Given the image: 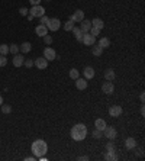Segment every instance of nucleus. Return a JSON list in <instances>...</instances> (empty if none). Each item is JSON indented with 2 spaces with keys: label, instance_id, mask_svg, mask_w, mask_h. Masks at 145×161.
Instances as JSON below:
<instances>
[{
  "label": "nucleus",
  "instance_id": "1",
  "mask_svg": "<svg viewBox=\"0 0 145 161\" xmlns=\"http://www.w3.org/2000/svg\"><path fill=\"white\" fill-rule=\"evenodd\" d=\"M31 150H32V154L36 158H41V157H44L48 152V144L44 139H35L32 142V145H31Z\"/></svg>",
  "mask_w": 145,
  "mask_h": 161
},
{
  "label": "nucleus",
  "instance_id": "10",
  "mask_svg": "<svg viewBox=\"0 0 145 161\" xmlns=\"http://www.w3.org/2000/svg\"><path fill=\"white\" fill-rule=\"evenodd\" d=\"M122 112H123L122 106H118V104H113L110 109H109V115H110L112 118H119L122 115Z\"/></svg>",
  "mask_w": 145,
  "mask_h": 161
},
{
  "label": "nucleus",
  "instance_id": "34",
  "mask_svg": "<svg viewBox=\"0 0 145 161\" xmlns=\"http://www.w3.org/2000/svg\"><path fill=\"white\" fill-rule=\"evenodd\" d=\"M89 32L92 33L93 36H97V35L100 33V29H97V28H93V26H92V28H90V31H89Z\"/></svg>",
  "mask_w": 145,
  "mask_h": 161
},
{
  "label": "nucleus",
  "instance_id": "18",
  "mask_svg": "<svg viewBox=\"0 0 145 161\" xmlns=\"http://www.w3.org/2000/svg\"><path fill=\"white\" fill-rule=\"evenodd\" d=\"M106 121L105 119H102V118H99V119H96L94 121V126H96V129H99V131H103V129L106 128Z\"/></svg>",
  "mask_w": 145,
  "mask_h": 161
},
{
  "label": "nucleus",
  "instance_id": "6",
  "mask_svg": "<svg viewBox=\"0 0 145 161\" xmlns=\"http://www.w3.org/2000/svg\"><path fill=\"white\" fill-rule=\"evenodd\" d=\"M47 28L49 29V31H58V29L61 28V20L57 19V18H52V19L48 20V23H47Z\"/></svg>",
  "mask_w": 145,
  "mask_h": 161
},
{
  "label": "nucleus",
  "instance_id": "43",
  "mask_svg": "<svg viewBox=\"0 0 145 161\" xmlns=\"http://www.w3.org/2000/svg\"><path fill=\"white\" fill-rule=\"evenodd\" d=\"M2 104H3V97L0 96V106H2Z\"/></svg>",
  "mask_w": 145,
  "mask_h": 161
},
{
  "label": "nucleus",
  "instance_id": "15",
  "mask_svg": "<svg viewBox=\"0 0 145 161\" xmlns=\"http://www.w3.org/2000/svg\"><path fill=\"white\" fill-rule=\"evenodd\" d=\"M90 28H92V23H90V20L83 19L81 22H80V29H81V32H83V33L89 32V31H90Z\"/></svg>",
  "mask_w": 145,
  "mask_h": 161
},
{
  "label": "nucleus",
  "instance_id": "7",
  "mask_svg": "<svg viewBox=\"0 0 145 161\" xmlns=\"http://www.w3.org/2000/svg\"><path fill=\"white\" fill-rule=\"evenodd\" d=\"M44 57L47 58L48 61H52V60H57L58 55H57V52H55V49H52L51 47H47L44 49Z\"/></svg>",
  "mask_w": 145,
  "mask_h": 161
},
{
  "label": "nucleus",
  "instance_id": "23",
  "mask_svg": "<svg viewBox=\"0 0 145 161\" xmlns=\"http://www.w3.org/2000/svg\"><path fill=\"white\" fill-rule=\"evenodd\" d=\"M71 31H72V33H74L76 39H77L78 42H81V41H83V32H81V29L77 28V26H74V28H72Z\"/></svg>",
  "mask_w": 145,
  "mask_h": 161
},
{
  "label": "nucleus",
  "instance_id": "24",
  "mask_svg": "<svg viewBox=\"0 0 145 161\" xmlns=\"http://www.w3.org/2000/svg\"><path fill=\"white\" fill-rule=\"evenodd\" d=\"M92 52L94 57H100L102 54H103V48L99 47V45H92Z\"/></svg>",
  "mask_w": 145,
  "mask_h": 161
},
{
  "label": "nucleus",
  "instance_id": "33",
  "mask_svg": "<svg viewBox=\"0 0 145 161\" xmlns=\"http://www.w3.org/2000/svg\"><path fill=\"white\" fill-rule=\"evenodd\" d=\"M6 64H7V58H6V55H2V54H0V67H5Z\"/></svg>",
  "mask_w": 145,
  "mask_h": 161
},
{
  "label": "nucleus",
  "instance_id": "26",
  "mask_svg": "<svg viewBox=\"0 0 145 161\" xmlns=\"http://www.w3.org/2000/svg\"><path fill=\"white\" fill-rule=\"evenodd\" d=\"M78 77H80V73H78L77 68H71V70H70V78H72V80H77Z\"/></svg>",
  "mask_w": 145,
  "mask_h": 161
},
{
  "label": "nucleus",
  "instance_id": "9",
  "mask_svg": "<svg viewBox=\"0 0 145 161\" xmlns=\"http://www.w3.org/2000/svg\"><path fill=\"white\" fill-rule=\"evenodd\" d=\"M70 19H71L74 23H80V22L84 19V12H83V10H80V9L76 10V12H74V13L70 16Z\"/></svg>",
  "mask_w": 145,
  "mask_h": 161
},
{
  "label": "nucleus",
  "instance_id": "19",
  "mask_svg": "<svg viewBox=\"0 0 145 161\" xmlns=\"http://www.w3.org/2000/svg\"><path fill=\"white\" fill-rule=\"evenodd\" d=\"M115 77H116V74H115V70H113V68H107V70L105 71V78H106L107 81H113Z\"/></svg>",
  "mask_w": 145,
  "mask_h": 161
},
{
  "label": "nucleus",
  "instance_id": "17",
  "mask_svg": "<svg viewBox=\"0 0 145 161\" xmlns=\"http://www.w3.org/2000/svg\"><path fill=\"white\" fill-rule=\"evenodd\" d=\"M125 147L128 148V150H134V148H136V139L135 138H126L125 139Z\"/></svg>",
  "mask_w": 145,
  "mask_h": 161
},
{
  "label": "nucleus",
  "instance_id": "32",
  "mask_svg": "<svg viewBox=\"0 0 145 161\" xmlns=\"http://www.w3.org/2000/svg\"><path fill=\"white\" fill-rule=\"evenodd\" d=\"M39 23L41 25H45V26H47V23H48V20H49V18L48 16H45V15H44V16H41V18H39Z\"/></svg>",
  "mask_w": 145,
  "mask_h": 161
},
{
  "label": "nucleus",
  "instance_id": "28",
  "mask_svg": "<svg viewBox=\"0 0 145 161\" xmlns=\"http://www.w3.org/2000/svg\"><path fill=\"white\" fill-rule=\"evenodd\" d=\"M0 54H2V55H6V54H9V45H6V44H2V45H0Z\"/></svg>",
  "mask_w": 145,
  "mask_h": 161
},
{
  "label": "nucleus",
  "instance_id": "21",
  "mask_svg": "<svg viewBox=\"0 0 145 161\" xmlns=\"http://www.w3.org/2000/svg\"><path fill=\"white\" fill-rule=\"evenodd\" d=\"M90 23H92L93 28H97V29H100V31L105 28V23H103V20L99 19V18H94V19H93Z\"/></svg>",
  "mask_w": 145,
  "mask_h": 161
},
{
  "label": "nucleus",
  "instance_id": "40",
  "mask_svg": "<svg viewBox=\"0 0 145 161\" xmlns=\"http://www.w3.org/2000/svg\"><path fill=\"white\" fill-rule=\"evenodd\" d=\"M78 160H80V161H87V160H89V157H87V155H83V157H78Z\"/></svg>",
  "mask_w": 145,
  "mask_h": 161
},
{
  "label": "nucleus",
  "instance_id": "36",
  "mask_svg": "<svg viewBox=\"0 0 145 161\" xmlns=\"http://www.w3.org/2000/svg\"><path fill=\"white\" fill-rule=\"evenodd\" d=\"M23 66H25V67H28V68H31V67H34V61H32L31 58H28V60H25Z\"/></svg>",
  "mask_w": 145,
  "mask_h": 161
},
{
  "label": "nucleus",
  "instance_id": "25",
  "mask_svg": "<svg viewBox=\"0 0 145 161\" xmlns=\"http://www.w3.org/2000/svg\"><path fill=\"white\" fill-rule=\"evenodd\" d=\"M99 47H102L103 49H106V48L110 47V39L109 38H102L100 41H99V44H97Z\"/></svg>",
  "mask_w": 145,
  "mask_h": 161
},
{
  "label": "nucleus",
  "instance_id": "11",
  "mask_svg": "<svg viewBox=\"0 0 145 161\" xmlns=\"http://www.w3.org/2000/svg\"><path fill=\"white\" fill-rule=\"evenodd\" d=\"M102 90H103V93H106V95H112V93L115 91V86H113L112 81L106 80L103 84H102Z\"/></svg>",
  "mask_w": 145,
  "mask_h": 161
},
{
  "label": "nucleus",
  "instance_id": "30",
  "mask_svg": "<svg viewBox=\"0 0 145 161\" xmlns=\"http://www.w3.org/2000/svg\"><path fill=\"white\" fill-rule=\"evenodd\" d=\"M0 108H2V112H3V113H6V115L12 112V106H10V104H2Z\"/></svg>",
  "mask_w": 145,
  "mask_h": 161
},
{
  "label": "nucleus",
  "instance_id": "35",
  "mask_svg": "<svg viewBox=\"0 0 145 161\" xmlns=\"http://www.w3.org/2000/svg\"><path fill=\"white\" fill-rule=\"evenodd\" d=\"M42 38H44V42L47 44V45H51V44H52V38H51L49 35H45V36H42Z\"/></svg>",
  "mask_w": 145,
  "mask_h": 161
},
{
  "label": "nucleus",
  "instance_id": "41",
  "mask_svg": "<svg viewBox=\"0 0 145 161\" xmlns=\"http://www.w3.org/2000/svg\"><path fill=\"white\" fill-rule=\"evenodd\" d=\"M139 99H141V102H142V103H144V100H145V95H144V93H141Z\"/></svg>",
  "mask_w": 145,
  "mask_h": 161
},
{
  "label": "nucleus",
  "instance_id": "37",
  "mask_svg": "<svg viewBox=\"0 0 145 161\" xmlns=\"http://www.w3.org/2000/svg\"><path fill=\"white\" fill-rule=\"evenodd\" d=\"M19 13L22 15V16H28V13H29V10L26 9V7H20V9H19Z\"/></svg>",
  "mask_w": 145,
  "mask_h": 161
},
{
  "label": "nucleus",
  "instance_id": "38",
  "mask_svg": "<svg viewBox=\"0 0 145 161\" xmlns=\"http://www.w3.org/2000/svg\"><path fill=\"white\" fill-rule=\"evenodd\" d=\"M41 2H42V0H29V3H31V5H32V6L41 5Z\"/></svg>",
  "mask_w": 145,
  "mask_h": 161
},
{
  "label": "nucleus",
  "instance_id": "3",
  "mask_svg": "<svg viewBox=\"0 0 145 161\" xmlns=\"http://www.w3.org/2000/svg\"><path fill=\"white\" fill-rule=\"evenodd\" d=\"M103 132V135L107 138V139H110V141H113L116 137H118V131H116V128H113V126H107L106 125V128L102 131Z\"/></svg>",
  "mask_w": 145,
  "mask_h": 161
},
{
  "label": "nucleus",
  "instance_id": "16",
  "mask_svg": "<svg viewBox=\"0 0 145 161\" xmlns=\"http://www.w3.org/2000/svg\"><path fill=\"white\" fill-rule=\"evenodd\" d=\"M76 87H77L78 90H86L87 89V80L86 78H80V77H78L77 80H76Z\"/></svg>",
  "mask_w": 145,
  "mask_h": 161
},
{
  "label": "nucleus",
  "instance_id": "5",
  "mask_svg": "<svg viewBox=\"0 0 145 161\" xmlns=\"http://www.w3.org/2000/svg\"><path fill=\"white\" fill-rule=\"evenodd\" d=\"M86 47H92V45H94L96 44V36H93L90 32H86L83 33V41H81Z\"/></svg>",
  "mask_w": 145,
  "mask_h": 161
},
{
  "label": "nucleus",
  "instance_id": "44",
  "mask_svg": "<svg viewBox=\"0 0 145 161\" xmlns=\"http://www.w3.org/2000/svg\"><path fill=\"white\" fill-rule=\"evenodd\" d=\"M45 2H51V0H45Z\"/></svg>",
  "mask_w": 145,
  "mask_h": 161
},
{
  "label": "nucleus",
  "instance_id": "2",
  "mask_svg": "<svg viewBox=\"0 0 145 161\" xmlns=\"http://www.w3.org/2000/svg\"><path fill=\"white\" fill-rule=\"evenodd\" d=\"M71 138L74 141H83L84 138L87 137V128L84 123H77V125H74L71 128V132H70Z\"/></svg>",
  "mask_w": 145,
  "mask_h": 161
},
{
  "label": "nucleus",
  "instance_id": "13",
  "mask_svg": "<svg viewBox=\"0 0 145 161\" xmlns=\"http://www.w3.org/2000/svg\"><path fill=\"white\" fill-rule=\"evenodd\" d=\"M23 62H25V57L20 54L19 55V52L18 54H14L13 55V66L14 67H22L23 66Z\"/></svg>",
  "mask_w": 145,
  "mask_h": 161
},
{
  "label": "nucleus",
  "instance_id": "20",
  "mask_svg": "<svg viewBox=\"0 0 145 161\" xmlns=\"http://www.w3.org/2000/svg\"><path fill=\"white\" fill-rule=\"evenodd\" d=\"M105 160H106V161H116V160H118V155H116L115 150L106 151V154H105Z\"/></svg>",
  "mask_w": 145,
  "mask_h": 161
},
{
  "label": "nucleus",
  "instance_id": "22",
  "mask_svg": "<svg viewBox=\"0 0 145 161\" xmlns=\"http://www.w3.org/2000/svg\"><path fill=\"white\" fill-rule=\"evenodd\" d=\"M32 49V45H31V42H23V44H20V47H19V51L22 52V54H28L29 51Z\"/></svg>",
  "mask_w": 145,
  "mask_h": 161
},
{
  "label": "nucleus",
  "instance_id": "14",
  "mask_svg": "<svg viewBox=\"0 0 145 161\" xmlns=\"http://www.w3.org/2000/svg\"><path fill=\"white\" fill-rule=\"evenodd\" d=\"M83 74H84V78H86V80H92L96 73H94V68H93V67H86L84 71H83Z\"/></svg>",
  "mask_w": 145,
  "mask_h": 161
},
{
  "label": "nucleus",
  "instance_id": "39",
  "mask_svg": "<svg viewBox=\"0 0 145 161\" xmlns=\"http://www.w3.org/2000/svg\"><path fill=\"white\" fill-rule=\"evenodd\" d=\"M110 150H115V148H113V144H112V142H109V144L106 145V151H110Z\"/></svg>",
  "mask_w": 145,
  "mask_h": 161
},
{
  "label": "nucleus",
  "instance_id": "29",
  "mask_svg": "<svg viewBox=\"0 0 145 161\" xmlns=\"http://www.w3.org/2000/svg\"><path fill=\"white\" fill-rule=\"evenodd\" d=\"M9 52H12V54H18L19 52V45H16V44H12V45H9Z\"/></svg>",
  "mask_w": 145,
  "mask_h": 161
},
{
  "label": "nucleus",
  "instance_id": "8",
  "mask_svg": "<svg viewBox=\"0 0 145 161\" xmlns=\"http://www.w3.org/2000/svg\"><path fill=\"white\" fill-rule=\"evenodd\" d=\"M34 66L36 67V68H39V70H45V68L48 67V60L45 57H39L34 61Z\"/></svg>",
  "mask_w": 145,
  "mask_h": 161
},
{
  "label": "nucleus",
  "instance_id": "31",
  "mask_svg": "<svg viewBox=\"0 0 145 161\" xmlns=\"http://www.w3.org/2000/svg\"><path fill=\"white\" fill-rule=\"evenodd\" d=\"M92 135H93V138H94V139H100V138H102V131H99V129H94V131L92 132Z\"/></svg>",
  "mask_w": 145,
  "mask_h": 161
},
{
  "label": "nucleus",
  "instance_id": "4",
  "mask_svg": "<svg viewBox=\"0 0 145 161\" xmlns=\"http://www.w3.org/2000/svg\"><path fill=\"white\" fill-rule=\"evenodd\" d=\"M29 15H32L34 18H41V16L45 15V9H44V6H41V5L32 6L31 10H29Z\"/></svg>",
  "mask_w": 145,
  "mask_h": 161
},
{
  "label": "nucleus",
  "instance_id": "12",
  "mask_svg": "<svg viewBox=\"0 0 145 161\" xmlns=\"http://www.w3.org/2000/svg\"><path fill=\"white\" fill-rule=\"evenodd\" d=\"M35 33L42 38V36H45V35H48V28H47L45 25H38V26L35 28Z\"/></svg>",
  "mask_w": 145,
  "mask_h": 161
},
{
  "label": "nucleus",
  "instance_id": "27",
  "mask_svg": "<svg viewBox=\"0 0 145 161\" xmlns=\"http://www.w3.org/2000/svg\"><path fill=\"white\" fill-rule=\"evenodd\" d=\"M74 28V22H72L71 19H68L65 23H64V29H65V32H68V31H71V29Z\"/></svg>",
  "mask_w": 145,
  "mask_h": 161
},
{
  "label": "nucleus",
  "instance_id": "42",
  "mask_svg": "<svg viewBox=\"0 0 145 161\" xmlns=\"http://www.w3.org/2000/svg\"><path fill=\"white\" fill-rule=\"evenodd\" d=\"M141 115H142V116H144V115H145V109H144V106L141 108Z\"/></svg>",
  "mask_w": 145,
  "mask_h": 161
}]
</instances>
